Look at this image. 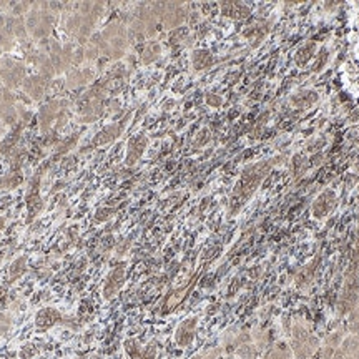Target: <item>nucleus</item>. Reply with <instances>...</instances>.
I'll use <instances>...</instances> for the list:
<instances>
[{
  "mask_svg": "<svg viewBox=\"0 0 359 359\" xmlns=\"http://www.w3.org/2000/svg\"><path fill=\"white\" fill-rule=\"evenodd\" d=\"M319 349L318 338L301 325H294L291 331V351L294 359H311Z\"/></svg>",
  "mask_w": 359,
  "mask_h": 359,
  "instance_id": "1",
  "label": "nucleus"
},
{
  "mask_svg": "<svg viewBox=\"0 0 359 359\" xmlns=\"http://www.w3.org/2000/svg\"><path fill=\"white\" fill-rule=\"evenodd\" d=\"M212 64H213V55L210 50L198 49L191 53V65H193L195 70H205L212 67Z\"/></svg>",
  "mask_w": 359,
  "mask_h": 359,
  "instance_id": "14",
  "label": "nucleus"
},
{
  "mask_svg": "<svg viewBox=\"0 0 359 359\" xmlns=\"http://www.w3.org/2000/svg\"><path fill=\"white\" fill-rule=\"evenodd\" d=\"M147 147H148V138L145 135H136L133 138H130L128 148H127V157H125V163H127L128 166L135 165V163L142 158V155L145 153Z\"/></svg>",
  "mask_w": 359,
  "mask_h": 359,
  "instance_id": "9",
  "label": "nucleus"
},
{
  "mask_svg": "<svg viewBox=\"0 0 359 359\" xmlns=\"http://www.w3.org/2000/svg\"><path fill=\"white\" fill-rule=\"evenodd\" d=\"M206 103L210 105V107H221V103H223V98H221L220 95H216V93H210V95H206Z\"/></svg>",
  "mask_w": 359,
  "mask_h": 359,
  "instance_id": "29",
  "label": "nucleus"
},
{
  "mask_svg": "<svg viewBox=\"0 0 359 359\" xmlns=\"http://www.w3.org/2000/svg\"><path fill=\"white\" fill-rule=\"evenodd\" d=\"M264 173H266V163H260V165L246 168L243 173V177H241V181L238 183L235 193L241 195L243 198H246L248 195H251L253 190H256V186H258L260 181L263 180Z\"/></svg>",
  "mask_w": 359,
  "mask_h": 359,
  "instance_id": "2",
  "label": "nucleus"
},
{
  "mask_svg": "<svg viewBox=\"0 0 359 359\" xmlns=\"http://www.w3.org/2000/svg\"><path fill=\"white\" fill-rule=\"evenodd\" d=\"M221 12L226 17H235V18H245L249 15V9L243 3H235V2H225L221 3Z\"/></svg>",
  "mask_w": 359,
  "mask_h": 359,
  "instance_id": "16",
  "label": "nucleus"
},
{
  "mask_svg": "<svg viewBox=\"0 0 359 359\" xmlns=\"http://www.w3.org/2000/svg\"><path fill=\"white\" fill-rule=\"evenodd\" d=\"M67 101H60V100H52L47 105L38 110V120H40V128L42 131H49L52 123L57 120V116L60 115L62 110H65L67 107Z\"/></svg>",
  "mask_w": 359,
  "mask_h": 359,
  "instance_id": "4",
  "label": "nucleus"
},
{
  "mask_svg": "<svg viewBox=\"0 0 359 359\" xmlns=\"http://www.w3.org/2000/svg\"><path fill=\"white\" fill-rule=\"evenodd\" d=\"M38 186H40V175H35L30 183V188L27 191V210H29V220H32L35 214H38L44 208L40 195H38Z\"/></svg>",
  "mask_w": 359,
  "mask_h": 359,
  "instance_id": "8",
  "label": "nucleus"
},
{
  "mask_svg": "<svg viewBox=\"0 0 359 359\" xmlns=\"http://www.w3.org/2000/svg\"><path fill=\"white\" fill-rule=\"evenodd\" d=\"M263 359H276V356H275V353H273V349H269L268 353H266V356H264Z\"/></svg>",
  "mask_w": 359,
  "mask_h": 359,
  "instance_id": "37",
  "label": "nucleus"
},
{
  "mask_svg": "<svg viewBox=\"0 0 359 359\" xmlns=\"http://www.w3.org/2000/svg\"><path fill=\"white\" fill-rule=\"evenodd\" d=\"M256 354H258V349L255 343H246L236 348V356L240 359H255Z\"/></svg>",
  "mask_w": 359,
  "mask_h": 359,
  "instance_id": "20",
  "label": "nucleus"
},
{
  "mask_svg": "<svg viewBox=\"0 0 359 359\" xmlns=\"http://www.w3.org/2000/svg\"><path fill=\"white\" fill-rule=\"evenodd\" d=\"M77 142H79V133H73V135H70L68 138H65L64 142L57 147V157H62V155L68 153V151L77 145Z\"/></svg>",
  "mask_w": 359,
  "mask_h": 359,
  "instance_id": "24",
  "label": "nucleus"
},
{
  "mask_svg": "<svg viewBox=\"0 0 359 359\" xmlns=\"http://www.w3.org/2000/svg\"><path fill=\"white\" fill-rule=\"evenodd\" d=\"M98 55H101L100 49L97 45H93V44H90V42H88V44L85 45V60H97Z\"/></svg>",
  "mask_w": 359,
  "mask_h": 359,
  "instance_id": "28",
  "label": "nucleus"
},
{
  "mask_svg": "<svg viewBox=\"0 0 359 359\" xmlns=\"http://www.w3.org/2000/svg\"><path fill=\"white\" fill-rule=\"evenodd\" d=\"M125 349H127L130 359H155L157 356V348L155 346H147L142 348L136 341H127L125 343Z\"/></svg>",
  "mask_w": 359,
  "mask_h": 359,
  "instance_id": "12",
  "label": "nucleus"
},
{
  "mask_svg": "<svg viewBox=\"0 0 359 359\" xmlns=\"http://www.w3.org/2000/svg\"><path fill=\"white\" fill-rule=\"evenodd\" d=\"M316 100H318V95H316L314 92H308V90H303V92L296 93V95L293 97V103H294L296 107H308V105L314 103Z\"/></svg>",
  "mask_w": 359,
  "mask_h": 359,
  "instance_id": "18",
  "label": "nucleus"
},
{
  "mask_svg": "<svg viewBox=\"0 0 359 359\" xmlns=\"http://www.w3.org/2000/svg\"><path fill=\"white\" fill-rule=\"evenodd\" d=\"M20 181H22V178L18 177L17 173H12V175H7V177L0 181V186H2V188H15L17 185H20Z\"/></svg>",
  "mask_w": 359,
  "mask_h": 359,
  "instance_id": "26",
  "label": "nucleus"
},
{
  "mask_svg": "<svg viewBox=\"0 0 359 359\" xmlns=\"http://www.w3.org/2000/svg\"><path fill=\"white\" fill-rule=\"evenodd\" d=\"M113 214V210L112 208H100L98 212H97V220L98 221H105V220H108Z\"/></svg>",
  "mask_w": 359,
  "mask_h": 359,
  "instance_id": "31",
  "label": "nucleus"
},
{
  "mask_svg": "<svg viewBox=\"0 0 359 359\" xmlns=\"http://www.w3.org/2000/svg\"><path fill=\"white\" fill-rule=\"evenodd\" d=\"M103 113V101L101 100H85L83 107L80 108L82 123H90L97 120Z\"/></svg>",
  "mask_w": 359,
  "mask_h": 359,
  "instance_id": "11",
  "label": "nucleus"
},
{
  "mask_svg": "<svg viewBox=\"0 0 359 359\" xmlns=\"http://www.w3.org/2000/svg\"><path fill=\"white\" fill-rule=\"evenodd\" d=\"M47 85H49V80H45L40 73L23 80V90H25L33 100H40L42 97H44Z\"/></svg>",
  "mask_w": 359,
  "mask_h": 359,
  "instance_id": "10",
  "label": "nucleus"
},
{
  "mask_svg": "<svg viewBox=\"0 0 359 359\" xmlns=\"http://www.w3.org/2000/svg\"><path fill=\"white\" fill-rule=\"evenodd\" d=\"M341 349L346 356L351 354H359V336H349L341 343Z\"/></svg>",
  "mask_w": 359,
  "mask_h": 359,
  "instance_id": "22",
  "label": "nucleus"
},
{
  "mask_svg": "<svg viewBox=\"0 0 359 359\" xmlns=\"http://www.w3.org/2000/svg\"><path fill=\"white\" fill-rule=\"evenodd\" d=\"M25 264H27V258L25 256H20V258H17L14 261V263L10 264V269H9V276L10 279H17L18 276L23 275V271H25Z\"/></svg>",
  "mask_w": 359,
  "mask_h": 359,
  "instance_id": "23",
  "label": "nucleus"
},
{
  "mask_svg": "<svg viewBox=\"0 0 359 359\" xmlns=\"http://www.w3.org/2000/svg\"><path fill=\"white\" fill-rule=\"evenodd\" d=\"M57 140H58L57 131H52V133H49V135H47V138H45V145H55V143H57Z\"/></svg>",
  "mask_w": 359,
  "mask_h": 359,
  "instance_id": "33",
  "label": "nucleus"
},
{
  "mask_svg": "<svg viewBox=\"0 0 359 359\" xmlns=\"http://www.w3.org/2000/svg\"><path fill=\"white\" fill-rule=\"evenodd\" d=\"M85 83H87V80H85L82 70H77V68L70 70L68 75H67V87L68 88H79Z\"/></svg>",
  "mask_w": 359,
  "mask_h": 359,
  "instance_id": "19",
  "label": "nucleus"
},
{
  "mask_svg": "<svg viewBox=\"0 0 359 359\" xmlns=\"http://www.w3.org/2000/svg\"><path fill=\"white\" fill-rule=\"evenodd\" d=\"M85 60V47H77L75 53H73V64L72 65H80Z\"/></svg>",
  "mask_w": 359,
  "mask_h": 359,
  "instance_id": "30",
  "label": "nucleus"
},
{
  "mask_svg": "<svg viewBox=\"0 0 359 359\" xmlns=\"http://www.w3.org/2000/svg\"><path fill=\"white\" fill-rule=\"evenodd\" d=\"M334 205V195L331 191H325L321 196L316 200V203L313 205V213L314 216H325V214L329 212L331 206Z\"/></svg>",
  "mask_w": 359,
  "mask_h": 359,
  "instance_id": "15",
  "label": "nucleus"
},
{
  "mask_svg": "<svg viewBox=\"0 0 359 359\" xmlns=\"http://www.w3.org/2000/svg\"><path fill=\"white\" fill-rule=\"evenodd\" d=\"M35 319H37V326L40 329H47V327L55 325L57 321H62V314L58 313L55 308H44L42 311H38Z\"/></svg>",
  "mask_w": 359,
  "mask_h": 359,
  "instance_id": "13",
  "label": "nucleus"
},
{
  "mask_svg": "<svg viewBox=\"0 0 359 359\" xmlns=\"http://www.w3.org/2000/svg\"><path fill=\"white\" fill-rule=\"evenodd\" d=\"M343 341H344V334H343L341 329H338V331H333L331 334H327L326 339H325V346L326 348L338 349Z\"/></svg>",
  "mask_w": 359,
  "mask_h": 359,
  "instance_id": "25",
  "label": "nucleus"
},
{
  "mask_svg": "<svg viewBox=\"0 0 359 359\" xmlns=\"http://www.w3.org/2000/svg\"><path fill=\"white\" fill-rule=\"evenodd\" d=\"M196 326H198V319L195 316H190L185 321H181L175 331V341H177L178 346L181 348H186L193 343L195 334H196Z\"/></svg>",
  "mask_w": 359,
  "mask_h": 359,
  "instance_id": "6",
  "label": "nucleus"
},
{
  "mask_svg": "<svg viewBox=\"0 0 359 359\" xmlns=\"http://www.w3.org/2000/svg\"><path fill=\"white\" fill-rule=\"evenodd\" d=\"M130 115H131V113H127L123 120H120V122H116V123L107 125V127H105L103 130H100L98 133H97L95 138H93L92 147L105 145V143H110V142H113V140L118 138V136L123 133L125 127H127L128 120H130Z\"/></svg>",
  "mask_w": 359,
  "mask_h": 359,
  "instance_id": "3",
  "label": "nucleus"
},
{
  "mask_svg": "<svg viewBox=\"0 0 359 359\" xmlns=\"http://www.w3.org/2000/svg\"><path fill=\"white\" fill-rule=\"evenodd\" d=\"M82 22H83V15L80 14H73L67 18V23H65V29L70 35H79L80 29H82Z\"/></svg>",
  "mask_w": 359,
  "mask_h": 359,
  "instance_id": "21",
  "label": "nucleus"
},
{
  "mask_svg": "<svg viewBox=\"0 0 359 359\" xmlns=\"http://www.w3.org/2000/svg\"><path fill=\"white\" fill-rule=\"evenodd\" d=\"M3 225H5V220H3V218H0V231L3 229Z\"/></svg>",
  "mask_w": 359,
  "mask_h": 359,
  "instance_id": "38",
  "label": "nucleus"
},
{
  "mask_svg": "<svg viewBox=\"0 0 359 359\" xmlns=\"http://www.w3.org/2000/svg\"><path fill=\"white\" fill-rule=\"evenodd\" d=\"M125 281V264H116V266L112 268V271L108 273L107 279H105L103 284V298L105 299H112L116 293L120 291V288L123 286Z\"/></svg>",
  "mask_w": 359,
  "mask_h": 359,
  "instance_id": "5",
  "label": "nucleus"
},
{
  "mask_svg": "<svg viewBox=\"0 0 359 359\" xmlns=\"http://www.w3.org/2000/svg\"><path fill=\"white\" fill-rule=\"evenodd\" d=\"M160 53H162V45L155 40L148 42V44L145 45V49H143V52H142V62L145 65L151 64V62L157 60Z\"/></svg>",
  "mask_w": 359,
  "mask_h": 359,
  "instance_id": "17",
  "label": "nucleus"
},
{
  "mask_svg": "<svg viewBox=\"0 0 359 359\" xmlns=\"http://www.w3.org/2000/svg\"><path fill=\"white\" fill-rule=\"evenodd\" d=\"M220 354H221V349L218 348V349L208 351V353L201 354V356H198V358H195V359H218V358H220Z\"/></svg>",
  "mask_w": 359,
  "mask_h": 359,
  "instance_id": "32",
  "label": "nucleus"
},
{
  "mask_svg": "<svg viewBox=\"0 0 359 359\" xmlns=\"http://www.w3.org/2000/svg\"><path fill=\"white\" fill-rule=\"evenodd\" d=\"M30 9H32V5H30L29 2H18V3H15V5L12 7V15H14V17H17V18H20V15L29 14Z\"/></svg>",
  "mask_w": 359,
  "mask_h": 359,
  "instance_id": "27",
  "label": "nucleus"
},
{
  "mask_svg": "<svg viewBox=\"0 0 359 359\" xmlns=\"http://www.w3.org/2000/svg\"><path fill=\"white\" fill-rule=\"evenodd\" d=\"M344 358H346V354L343 353L341 348H338L336 351H334V354H333V358H331V359H344Z\"/></svg>",
  "mask_w": 359,
  "mask_h": 359,
  "instance_id": "35",
  "label": "nucleus"
},
{
  "mask_svg": "<svg viewBox=\"0 0 359 359\" xmlns=\"http://www.w3.org/2000/svg\"><path fill=\"white\" fill-rule=\"evenodd\" d=\"M0 323H9V321H7V319L3 318L2 314H0ZM7 327H9V326H0V334H2V333H5V331H7Z\"/></svg>",
  "mask_w": 359,
  "mask_h": 359,
  "instance_id": "36",
  "label": "nucleus"
},
{
  "mask_svg": "<svg viewBox=\"0 0 359 359\" xmlns=\"http://www.w3.org/2000/svg\"><path fill=\"white\" fill-rule=\"evenodd\" d=\"M185 18H186V7L183 3H165V10H163V17H162V23L165 29L170 30L181 25Z\"/></svg>",
  "mask_w": 359,
  "mask_h": 359,
  "instance_id": "7",
  "label": "nucleus"
},
{
  "mask_svg": "<svg viewBox=\"0 0 359 359\" xmlns=\"http://www.w3.org/2000/svg\"><path fill=\"white\" fill-rule=\"evenodd\" d=\"M82 73H83V77H85V80H87V83L95 79V73H93V70L90 68V67L88 68H82Z\"/></svg>",
  "mask_w": 359,
  "mask_h": 359,
  "instance_id": "34",
  "label": "nucleus"
}]
</instances>
